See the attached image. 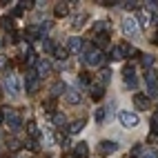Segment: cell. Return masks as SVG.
Here are the masks:
<instances>
[{
	"mask_svg": "<svg viewBox=\"0 0 158 158\" xmlns=\"http://www.w3.org/2000/svg\"><path fill=\"white\" fill-rule=\"evenodd\" d=\"M2 85H5V91L9 94V96H20V91H23V85H20V78L16 76V73H7L5 80H2Z\"/></svg>",
	"mask_w": 158,
	"mask_h": 158,
	"instance_id": "obj_1",
	"label": "cell"
},
{
	"mask_svg": "<svg viewBox=\"0 0 158 158\" xmlns=\"http://www.w3.org/2000/svg\"><path fill=\"white\" fill-rule=\"evenodd\" d=\"M118 118H120V123H123V127H127V129H131V127H138V123H140L138 114H136V111H129V109H123V111H118Z\"/></svg>",
	"mask_w": 158,
	"mask_h": 158,
	"instance_id": "obj_2",
	"label": "cell"
},
{
	"mask_svg": "<svg viewBox=\"0 0 158 158\" xmlns=\"http://www.w3.org/2000/svg\"><path fill=\"white\" fill-rule=\"evenodd\" d=\"M120 29H123V34L127 38H134V36H138L140 25H138V20H136V18H125L120 23Z\"/></svg>",
	"mask_w": 158,
	"mask_h": 158,
	"instance_id": "obj_3",
	"label": "cell"
},
{
	"mask_svg": "<svg viewBox=\"0 0 158 158\" xmlns=\"http://www.w3.org/2000/svg\"><path fill=\"white\" fill-rule=\"evenodd\" d=\"M2 111H5V123L9 125V129H14V131L20 129V125H23V118H20V114H18L16 109H9V107L2 109Z\"/></svg>",
	"mask_w": 158,
	"mask_h": 158,
	"instance_id": "obj_4",
	"label": "cell"
},
{
	"mask_svg": "<svg viewBox=\"0 0 158 158\" xmlns=\"http://www.w3.org/2000/svg\"><path fill=\"white\" fill-rule=\"evenodd\" d=\"M102 60H105V56H102L100 49H89V51H85V65H87V67H98V65H102Z\"/></svg>",
	"mask_w": 158,
	"mask_h": 158,
	"instance_id": "obj_5",
	"label": "cell"
},
{
	"mask_svg": "<svg viewBox=\"0 0 158 158\" xmlns=\"http://www.w3.org/2000/svg\"><path fill=\"white\" fill-rule=\"evenodd\" d=\"M38 87H40V76L36 71H27V76H25V89H27V94H36L38 91Z\"/></svg>",
	"mask_w": 158,
	"mask_h": 158,
	"instance_id": "obj_6",
	"label": "cell"
},
{
	"mask_svg": "<svg viewBox=\"0 0 158 158\" xmlns=\"http://www.w3.org/2000/svg\"><path fill=\"white\" fill-rule=\"evenodd\" d=\"M123 80H125V85L131 87V89L138 85V78H136V67H134V65H129V62L123 67Z\"/></svg>",
	"mask_w": 158,
	"mask_h": 158,
	"instance_id": "obj_7",
	"label": "cell"
},
{
	"mask_svg": "<svg viewBox=\"0 0 158 158\" xmlns=\"http://www.w3.org/2000/svg\"><path fill=\"white\" fill-rule=\"evenodd\" d=\"M116 149H118V143H114V140H100L98 143V154L100 156H111Z\"/></svg>",
	"mask_w": 158,
	"mask_h": 158,
	"instance_id": "obj_8",
	"label": "cell"
},
{
	"mask_svg": "<svg viewBox=\"0 0 158 158\" xmlns=\"http://www.w3.org/2000/svg\"><path fill=\"white\" fill-rule=\"evenodd\" d=\"M89 156V145L85 140H80L78 145H73V158H87Z\"/></svg>",
	"mask_w": 158,
	"mask_h": 158,
	"instance_id": "obj_9",
	"label": "cell"
},
{
	"mask_svg": "<svg viewBox=\"0 0 158 158\" xmlns=\"http://www.w3.org/2000/svg\"><path fill=\"white\" fill-rule=\"evenodd\" d=\"M134 105H136V109L145 111V109H149V98L145 94H134Z\"/></svg>",
	"mask_w": 158,
	"mask_h": 158,
	"instance_id": "obj_10",
	"label": "cell"
},
{
	"mask_svg": "<svg viewBox=\"0 0 158 158\" xmlns=\"http://www.w3.org/2000/svg\"><path fill=\"white\" fill-rule=\"evenodd\" d=\"M67 51H71V54H78V51H82V38H69L67 43Z\"/></svg>",
	"mask_w": 158,
	"mask_h": 158,
	"instance_id": "obj_11",
	"label": "cell"
},
{
	"mask_svg": "<svg viewBox=\"0 0 158 158\" xmlns=\"http://www.w3.org/2000/svg\"><path fill=\"white\" fill-rule=\"evenodd\" d=\"M65 100H67L69 105H78V102H80V91H78V89H67Z\"/></svg>",
	"mask_w": 158,
	"mask_h": 158,
	"instance_id": "obj_12",
	"label": "cell"
},
{
	"mask_svg": "<svg viewBox=\"0 0 158 158\" xmlns=\"http://www.w3.org/2000/svg\"><path fill=\"white\" fill-rule=\"evenodd\" d=\"M49 71H51V65L47 60H38L36 62V73H38V76H47Z\"/></svg>",
	"mask_w": 158,
	"mask_h": 158,
	"instance_id": "obj_13",
	"label": "cell"
},
{
	"mask_svg": "<svg viewBox=\"0 0 158 158\" xmlns=\"http://www.w3.org/2000/svg\"><path fill=\"white\" fill-rule=\"evenodd\" d=\"M102 96H105V87L100 85V82L91 85V100H102Z\"/></svg>",
	"mask_w": 158,
	"mask_h": 158,
	"instance_id": "obj_14",
	"label": "cell"
},
{
	"mask_svg": "<svg viewBox=\"0 0 158 158\" xmlns=\"http://www.w3.org/2000/svg\"><path fill=\"white\" fill-rule=\"evenodd\" d=\"M123 58H127V56H125V49H123V45L114 47V49L109 51V60H123Z\"/></svg>",
	"mask_w": 158,
	"mask_h": 158,
	"instance_id": "obj_15",
	"label": "cell"
},
{
	"mask_svg": "<svg viewBox=\"0 0 158 158\" xmlns=\"http://www.w3.org/2000/svg\"><path fill=\"white\" fill-rule=\"evenodd\" d=\"M136 20H138V25H140V27H149V25H152V14H147V11H140Z\"/></svg>",
	"mask_w": 158,
	"mask_h": 158,
	"instance_id": "obj_16",
	"label": "cell"
},
{
	"mask_svg": "<svg viewBox=\"0 0 158 158\" xmlns=\"http://www.w3.org/2000/svg\"><path fill=\"white\" fill-rule=\"evenodd\" d=\"M85 123H87L85 118H80V120H76V123H71L67 131H69V134H78V131H82V127H85Z\"/></svg>",
	"mask_w": 158,
	"mask_h": 158,
	"instance_id": "obj_17",
	"label": "cell"
},
{
	"mask_svg": "<svg viewBox=\"0 0 158 158\" xmlns=\"http://www.w3.org/2000/svg\"><path fill=\"white\" fill-rule=\"evenodd\" d=\"M54 14H56L58 18H62V16H67V14H69V7H67V2H58V5L54 7Z\"/></svg>",
	"mask_w": 158,
	"mask_h": 158,
	"instance_id": "obj_18",
	"label": "cell"
},
{
	"mask_svg": "<svg viewBox=\"0 0 158 158\" xmlns=\"http://www.w3.org/2000/svg\"><path fill=\"white\" fill-rule=\"evenodd\" d=\"M109 80H111V71H109V69H100V73H98V82L105 87Z\"/></svg>",
	"mask_w": 158,
	"mask_h": 158,
	"instance_id": "obj_19",
	"label": "cell"
},
{
	"mask_svg": "<svg viewBox=\"0 0 158 158\" xmlns=\"http://www.w3.org/2000/svg\"><path fill=\"white\" fill-rule=\"evenodd\" d=\"M158 96V80L156 82H147V98Z\"/></svg>",
	"mask_w": 158,
	"mask_h": 158,
	"instance_id": "obj_20",
	"label": "cell"
},
{
	"mask_svg": "<svg viewBox=\"0 0 158 158\" xmlns=\"http://www.w3.org/2000/svg\"><path fill=\"white\" fill-rule=\"evenodd\" d=\"M85 20H87V14H80V16H73V23H71V27H73V29H80L82 25H85Z\"/></svg>",
	"mask_w": 158,
	"mask_h": 158,
	"instance_id": "obj_21",
	"label": "cell"
},
{
	"mask_svg": "<svg viewBox=\"0 0 158 158\" xmlns=\"http://www.w3.org/2000/svg\"><path fill=\"white\" fill-rule=\"evenodd\" d=\"M67 54H69L67 47H56V49H54V56H56L58 60H67Z\"/></svg>",
	"mask_w": 158,
	"mask_h": 158,
	"instance_id": "obj_22",
	"label": "cell"
},
{
	"mask_svg": "<svg viewBox=\"0 0 158 158\" xmlns=\"http://www.w3.org/2000/svg\"><path fill=\"white\" fill-rule=\"evenodd\" d=\"M154 60H156V58H154L152 54H143V56H140V62H143V67H147V69H149V67L154 65Z\"/></svg>",
	"mask_w": 158,
	"mask_h": 158,
	"instance_id": "obj_23",
	"label": "cell"
},
{
	"mask_svg": "<svg viewBox=\"0 0 158 158\" xmlns=\"http://www.w3.org/2000/svg\"><path fill=\"white\" fill-rule=\"evenodd\" d=\"M140 2H136V0H125V2H120L123 9H127V11H134V9H138Z\"/></svg>",
	"mask_w": 158,
	"mask_h": 158,
	"instance_id": "obj_24",
	"label": "cell"
},
{
	"mask_svg": "<svg viewBox=\"0 0 158 158\" xmlns=\"http://www.w3.org/2000/svg\"><path fill=\"white\" fill-rule=\"evenodd\" d=\"M25 36H27V38H31V40H36V38L40 36V27H29V29L25 31Z\"/></svg>",
	"mask_w": 158,
	"mask_h": 158,
	"instance_id": "obj_25",
	"label": "cell"
},
{
	"mask_svg": "<svg viewBox=\"0 0 158 158\" xmlns=\"http://www.w3.org/2000/svg\"><path fill=\"white\" fill-rule=\"evenodd\" d=\"M145 11H147V14L158 11V0H147V2H145Z\"/></svg>",
	"mask_w": 158,
	"mask_h": 158,
	"instance_id": "obj_26",
	"label": "cell"
},
{
	"mask_svg": "<svg viewBox=\"0 0 158 158\" xmlns=\"http://www.w3.org/2000/svg\"><path fill=\"white\" fill-rule=\"evenodd\" d=\"M60 91H65V85H62V82H56V85L51 87V98H58Z\"/></svg>",
	"mask_w": 158,
	"mask_h": 158,
	"instance_id": "obj_27",
	"label": "cell"
},
{
	"mask_svg": "<svg viewBox=\"0 0 158 158\" xmlns=\"http://www.w3.org/2000/svg\"><path fill=\"white\" fill-rule=\"evenodd\" d=\"M96 43H98V47H105L109 43V34H107V31H105V34H98L96 36Z\"/></svg>",
	"mask_w": 158,
	"mask_h": 158,
	"instance_id": "obj_28",
	"label": "cell"
},
{
	"mask_svg": "<svg viewBox=\"0 0 158 158\" xmlns=\"http://www.w3.org/2000/svg\"><path fill=\"white\" fill-rule=\"evenodd\" d=\"M20 145H23V143H20L18 138H9V140H7V147H9L11 152H18V149H20Z\"/></svg>",
	"mask_w": 158,
	"mask_h": 158,
	"instance_id": "obj_29",
	"label": "cell"
},
{
	"mask_svg": "<svg viewBox=\"0 0 158 158\" xmlns=\"http://www.w3.org/2000/svg\"><path fill=\"white\" fill-rule=\"evenodd\" d=\"M105 116H107V109H105V107H98L96 114H94V118H96V123H102V120H105Z\"/></svg>",
	"mask_w": 158,
	"mask_h": 158,
	"instance_id": "obj_30",
	"label": "cell"
},
{
	"mask_svg": "<svg viewBox=\"0 0 158 158\" xmlns=\"http://www.w3.org/2000/svg\"><path fill=\"white\" fill-rule=\"evenodd\" d=\"M54 123H56V127H65V123H67L65 114H56L54 116Z\"/></svg>",
	"mask_w": 158,
	"mask_h": 158,
	"instance_id": "obj_31",
	"label": "cell"
},
{
	"mask_svg": "<svg viewBox=\"0 0 158 158\" xmlns=\"http://www.w3.org/2000/svg\"><path fill=\"white\" fill-rule=\"evenodd\" d=\"M149 127H152V134H154V136H158V114H156V116H152Z\"/></svg>",
	"mask_w": 158,
	"mask_h": 158,
	"instance_id": "obj_32",
	"label": "cell"
},
{
	"mask_svg": "<svg viewBox=\"0 0 158 158\" xmlns=\"http://www.w3.org/2000/svg\"><path fill=\"white\" fill-rule=\"evenodd\" d=\"M0 25H2V29H7V31H14V20H11V18H7V16H5Z\"/></svg>",
	"mask_w": 158,
	"mask_h": 158,
	"instance_id": "obj_33",
	"label": "cell"
},
{
	"mask_svg": "<svg viewBox=\"0 0 158 158\" xmlns=\"http://www.w3.org/2000/svg\"><path fill=\"white\" fill-rule=\"evenodd\" d=\"M43 107H45L47 111H56V98H49V100H45V102H43Z\"/></svg>",
	"mask_w": 158,
	"mask_h": 158,
	"instance_id": "obj_34",
	"label": "cell"
},
{
	"mask_svg": "<svg viewBox=\"0 0 158 158\" xmlns=\"http://www.w3.org/2000/svg\"><path fill=\"white\" fill-rule=\"evenodd\" d=\"M27 131H29V136H38V127H36V123H34V120H29V123H27Z\"/></svg>",
	"mask_w": 158,
	"mask_h": 158,
	"instance_id": "obj_35",
	"label": "cell"
},
{
	"mask_svg": "<svg viewBox=\"0 0 158 158\" xmlns=\"http://www.w3.org/2000/svg\"><path fill=\"white\" fill-rule=\"evenodd\" d=\"M94 29H96L98 34H105V29H107V20H98V23H96V27H94Z\"/></svg>",
	"mask_w": 158,
	"mask_h": 158,
	"instance_id": "obj_36",
	"label": "cell"
},
{
	"mask_svg": "<svg viewBox=\"0 0 158 158\" xmlns=\"http://www.w3.org/2000/svg\"><path fill=\"white\" fill-rule=\"evenodd\" d=\"M43 49H45V51H54L56 47H54V43H51L49 38H43Z\"/></svg>",
	"mask_w": 158,
	"mask_h": 158,
	"instance_id": "obj_37",
	"label": "cell"
},
{
	"mask_svg": "<svg viewBox=\"0 0 158 158\" xmlns=\"http://www.w3.org/2000/svg\"><path fill=\"white\" fill-rule=\"evenodd\" d=\"M25 147H27L29 152H36V149H38V143H36V140H27V145H25Z\"/></svg>",
	"mask_w": 158,
	"mask_h": 158,
	"instance_id": "obj_38",
	"label": "cell"
},
{
	"mask_svg": "<svg viewBox=\"0 0 158 158\" xmlns=\"http://www.w3.org/2000/svg\"><path fill=\"white\" fill-rule=\"evenodd\" d=\"M143 158H158V154H156L154 149H149V152H145V154H143Z\"/></svg>",
	"mask_w": 158,
	"mask_h": 158,
	"instance_id": "obj_39",
	"label": "cell"
},
{
	"mask_svg": "<svg viewBox=\"0 0 158 158\" xmlns=\"http://www.w3.org/2000/svg\"><path fill=\"white\" fill-rule=\"evenodd\" d=\"M34 5H36V2H31V0H25V2H20V7H23V9H31Z\"/></svg>",
	"mask_w": 158,
	"mask_h": 158,
	"instance_id": "obj_40",
	"label": "cell"
},
{
	"mask_svg": "<svg viewBox=\"0 0 158 158\" xmlns=\"http://www.w3.org/2000/svg\"><path fill=\"white\" fill-rule=\"evenodd\" d=\"M18 40H20V34L18 31H11V43H18Z\"/></svg>",
	"mask_w": 158,
	"mask_h": 158,
	"instance_id": "obj_41",
	"label": "cell"
},
{
	"mask_svg": "<svg viewBox=\"0 0 158 158\" xmlns=\"http://www.w3.org/2000/svg\"><path fill=\"white\" fill-rule=\"evenodd\" d=\"M80 82H85V85H87V82H89V73H80Z\"/></svg>",
	"mask_w": 158,
	"mask_h": 158,
	"instance_id": "obj_42",
	"label": "cell"
},
{
	"mask_svg": "<svg viewBox=\"0 0 158 158\" xmlns=\"http://www.w3.org/2000/svg\"><path fill=\"white\" fill-rule=\"evenodd\" d=\"M23 11H25V9H23V7H20V5H18V7L14 9V11H11V14H14V16H20V14H23Z\"/></svg>",
	"mask_w": 158,
	"mask_h": 158,
	"instance_id": "obj_43",
	"label": "cell"
},
{
	"mask_svg": "<svg viewBox=\"0 0 158 158\" xmlns=\"http://www.w3.org/2000/svg\"><path fill=\"white\" fill-rule=\"evenodd\" d=\"M5 62H7V58H5V56H0V67H5Z\"/></svg>",
	"mask_w": 158,
	"mask_h": 158,
	"instance_id": "obj_44",
	"label": "cell"
},
{
	"mask_svg": "<svg viewBox=\"0 0 158 158\" xmlns=\"http://www.w3.org/2000/svg\"><path fill=\"white\" fill-rule=\"evenodd\" d=\"M5 123V111H0V125Z\"/></svg>",
	"mask_w": 158,
	"mask_h": 158,
	"instance_id": "obj_45",
	"label": "cell"
},
{
	"mask_svg": "<svg viewBox=\"0 0 158 158\" xmlns=\"http://www.w3.org/2000/svg\"><path fill=\"white\" fill-rule=\"evenodd\" d=\"M154 43H158V34H156V40H154Z\"/></svg>",
	"mask_w": 158,
	"mask_h": 158,
	"instance_id": "obj_46",
	"label": "cell"
},
{
	"mask_svg": "<svg viewBox=\"0 0 158 158\" xmlns=\"http://www.w3.org/2000/svg\"><path fill=\"white\" fill-rule=\"evenodd\" d=\"M0 45H2V43H0Z\"/></svg>",
	"mask_w": 158,
	"mask_h": 158,
	"instance_id": "obj_47",
	"label": "cell"
}]
</instances>
